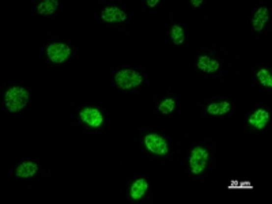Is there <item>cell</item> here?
Here are the masks:
<instances>
[{
  "label": "cell",
  "instance_id": "cell-1",
  "mask_svg": "<svg viewBox=\"0 0 272 204\" xmlns=\"http://www.w3.org/2000/svg\"><path fill=\"white\" fill-rule=\"evenodd\" d=\"M4 102H6L7 109L10 112H12V113L19 112L27 105V102H29V93L24 87L14 86V87L8 88V91H6Z\"/></svg>",
  "mask_w": 272,
  "mask_h": 204
},
{
  "label": "cell",
  "instance_id": "cell-2",
  "mask_svg": "<svg viewBox=\"0 0 272 204\" xmlns=\"http://www.w3.org/2000/svg\"><path fill=\"white\" fill-rule=\"evenodd\" d=\"M114 81L121 88L130 90V88L137 87L143 82V78L137 71L125 68V70H120L118 72H116Z\"/></svg>",
  "mask_w": 272,
  "mask_h": 204
},
{
  "label": "cell",
  "instance_id": "cell-3",
  "mask_svg": "<svg viewBox=\"0 0 272 204\" xmlns=\"http://www.w3.org/2000/svg\"><path fill=\"white\" fill-rule=\"evenodd\" d=\"M208 162V151L204 147H195L190 155V168L193 175H200Z\"/></svg>",
  "mask_w": 272,
  "mask_h": 204
},
{
  "label": "cell",
  "instance_id": "cell-4",
  "mask_svg": "<svg viewBox=\"0 0 272 204\" xmlns=\"http://www.w3.org/2000/svg\"><path fill=\"white\" fill-rule=\"evenodd\" d=\"M48 58L54 63H64L67 58L71 56V48L67 44H61V42H56V44H51L47 49Z\"/></svg>",
  "mask_w": 272,
  "mask_h": 204
},
{
  "label": "cell",
  "instance_id": "cell-5",
  "mask_svg": "<svg viewBox=\"0 0 272 204\" xmlns=\"http://www.w3.org/2000/svg\"><path fill=\"white\" fill-rule=\"evenodd\" d=\"M144 145L148 151H151L155 155H166L169 152V146L166 140L157 134H148L144 138Z\"/></svg>",
  "mask_w": 272,
  "mask_h": 204
},
{
  "label": "cell",
  "instance_id": "cell-6",
  "mask_svg": "<svg viewBox=\"0 0 272 204\" xmlns=\"http://www.w3.org/2000/svg\"><path fill=\"white\" fill-rule=\"evenodd\" d=\"M81 118L84 124H87L89 127H93V128H98L104 124V116L98 109L95 108H83L81 111Z\"/></svg>",
  "mask_w": 272,
  "mask_h": 204
},
{
  "label": "cell",
  "instance_id": "cell-7",
  "mask_svg": "<svg viewBox=\"0 0 272 204\" xmlns=\"http://www.w3.org/2000/svg\"><path fill=\"white\" fill-rule=\"evenodd\" d=\"M101 18L105 22H124L125 19H127V14L121 8H118V7L110 6L102 10Z\"/></svg>",
  "mask_w": 272,
  "mask_h": 204
},
{
  "label": "cell",
  "instance_id": "cell-8",
  "mask_svg": "<svg viewBox=\"0 0 272 204\" xmlns=\"http://www.w3.org/2000/svg\"><path fill=\"white\" fill-rule=\"evenodd\" d=\"M270 121V113L264 109H257L249 117V124L256 129H263Z\"/></svg>",
  "mask_w": 272,
  "mask_h": 204
},
{
  "label": "cell",
  "instance_id": "cell-9",
  "mask_svg": "<svg viewBox=\"0 0 272 204\" xmlns=\"http://www.w3.org/2000/svg\"><path fill=\"white\" fill-rule=\"evenodd\" d=\"M270 19V12L267 7H260L257 11L254 12L253 21H252V26H253L254 31H261L264 29V26Z\"/></svg>",
  "mask_w": 272,
  "mask_h": 204
},
{
  "label": "cell",
  "instance_id": "cell-10",
  "mask_svg": "<svg viewBox=\"0 0 272 204\" xmlns=\"http://www.w3.org/2000/svg\"><path fill=\"white\" fill-rule=\"evenodd\" d=\"M148 189V182L146 178H137L131 187V199L132 200H140L146 195Z\"/></svg>",
  "mask_w": 272,
  "mask_h": 204
},
{
  "label": "cell",
  "instance_id": "cell-11",
  "mask_svg": "<svg viewBox=\"0 0 272 204\" xmlns=\"http://www.w3.org/2000/svg\"><path fill=\"white\" fill-rule=\"evenodd\" d=\"M37 172H38V165L31 162V161H26V162H22L19 165L15 173L19 178H30L36 175Z\"/></svg>",
  "mask_w": 272,
  "mask_h": 204
},
{
  "label": "cell",
  "instance_id": "cell-12",
  "mask_svg": "<svg viewBox=\"0 0 272 204\" xmlns=\"http://www.w3.org/2000/svg\"><path fill=\"white\" fill-rule=\"evenodd\" d=\"M219 63L217 60H213L208 56H200L197 60V68L201 70L203 72H207V74H214L219 70Z\"/></svg>",
  "mask_w": 272,
  "mask_h": 204
},
{
  "label": "cell",
  "instance_id": "cell-13",
  "mask_svg": "<svg viewBox=\"0 0 272 204\" xmlns=\"http://www.w3.org/2000/svg\"><path fill=\"white\" fill-rule=\"evenodd\" d=\"M231 109V105L226 101H218V102H214L211 105H208L207 113L213 115V116H223L226 113H229Z\"/></svg>",
  "mask_w": 272,
  "mask_h": 204
},
{
  "label": "cell",
  "instance_id": "cell-14",
  "mask_svg": "<svg viewBox=\"0 0 272 204\" xmlns=\"http://www.w3.org/2000/svg\"><path fill=\"white\" fill-rule=\"evenodd\" d=\"M59 6V1L57 0H45L38 4L37 7V11L40 15H44V17H48V15H52L56 8Z\"/></svg>",
  "mask_w": 272,
  "mask_h": 204
},
{
  "label": "cell",
  "instance_id": "cell-15",
  "mask_svg": "<svg viewBox=\"0 0 272 204\" xmlns=\"http://www.w3.org/2000/svg\"><path fill=\"white\" fill-rule=\"evenodd\" d=\"M170 35H172V40L176 45H181V44L184 42V40H185L184 29L180 26V25H173Z\"/></svg>",
  "mask_w": 272,
  "mask_h": 204
},
{
  "label": "cell",
  "instance_id": "cell-16",
  "mask_svg": "<svg viewBox=\"0 0 272 204\" xmlns=\"http://www.w3.org/2000/svg\"><path fill=\"white\" fill-rule=\"evenodd\" d=\"M257 79L260 81V83L266 87H272V76L271 72L266 68L257 71Z\"/></svg>",
  "mask_w": 272,
  "mask_h": 204
},
{
  "label": "cell",
  "instance_id": "cell-17",
  "mask_svg": "<svg viewBox=\"0 0 272 204\" xmlns=\"http://www.w3.org/2000/svg\"><path fill=\"white\" fill-rule=\"evenodd\" d=\"M174 108H176V102H174V99L172 98H166L163 99L162 102L158 106V109H160L161 113H163V115H169V113H172L174 111Z\"/></svg>",
  "mask_w": 272,
  "mask_h": 204
},
{
  "label": "cell",
  "instance_id": "cell-18",
  "mask_svg": "<svg viewBox=\"0 0 272 204\" xmlns=\"http://www.w3.org/2000/svg\"><path fill=\"white\" fill-rule=\"evenodd\" d=\"M160 1L158 0H147V6L150 7V8H153V7H155L157 4H158Z\"/></svg>",
  "mask_w": 272,
  "mask_h": 204
},
{
  "label": "cell",
  "instance_id": "cell-19",
  "mask_svg": "<svg viewBox=\"0 0 272 204\" xmlns=\"http://www.w3.org/2000/svg\"><path fill=\"white\" fill-rule=\"evenodd\" d=\"M190 4L197 8V7H200L201 4H203V1H201V0H192V1H190Z\"/></svg>",
  "mask_w": 272,
  "mask_h": 204
}]
</instances>
